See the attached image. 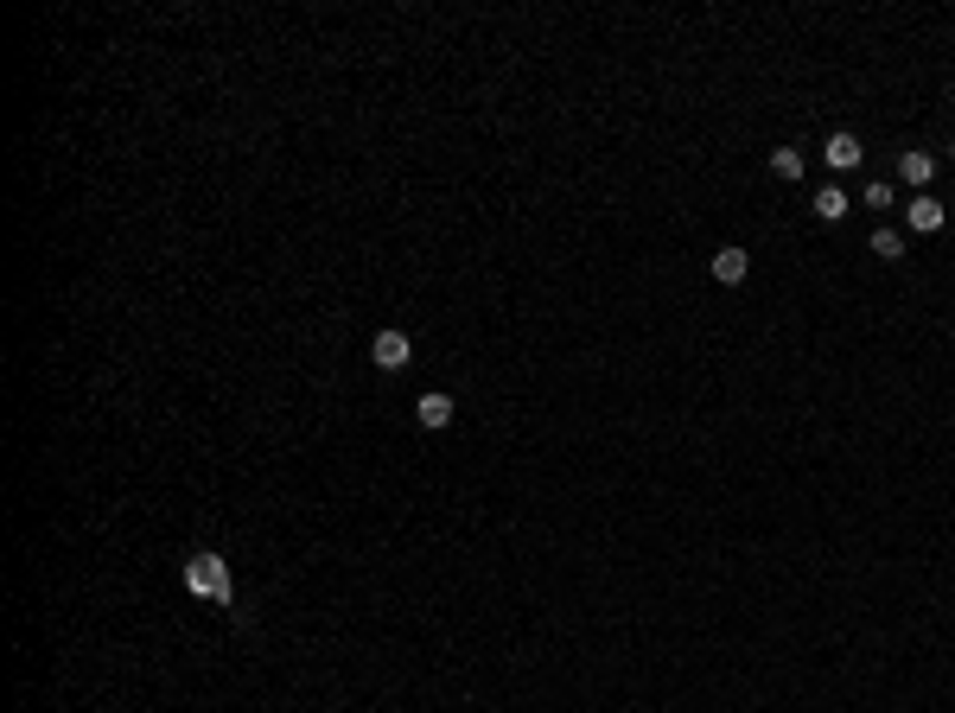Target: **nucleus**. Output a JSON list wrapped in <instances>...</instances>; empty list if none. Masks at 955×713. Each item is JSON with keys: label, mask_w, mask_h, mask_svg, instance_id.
Instances as JSON below:
<instances>
[{"label": "nucleus", "mask_w": 955, "mask_h": 713, "mask_svg": "<svg viewBox=\"0 0 955 713\" xmlns=\"http://www.w3.org/2000/svg\"><path fill=\"white\" fill-rule=\"evenodd\" d=\"M860 204H866V211H892V204H898V185H892V179H873V185L860 191Z\"/></svg>", "instance_id": "9d476101"}, {"label": "nucleus", "mask_w": 955, "mask_h": 713, "mask_svg": "<svg viewBox=\"0 0 955 713\" xmlns=\"http://www.w3.org/2000/svg\"><path fill=\"white\" fill-rule=\"evenodd\" d=\"M847 211H854V198H847L841 185H822V191H815V217H822V223H841Z\"/></svg>", "instance_id": "6e6552de"}, {"label": "nucleus", "mask_w": 955, "mask_h": 713, "mask_svg": "<svg viewBox=\"0 0 955 713\" xmlns=\"http://www.w3.org/2000/svg\"><path fill=\"white\" fill-rule=\"evenodd\" d=\"M771 172L796 185V179H803V147H771Z\"/></svg>", "instance_id": "1a4fd4ad"}, {"label": "nucleus", "mask_w": 955, "mask_h": 713, "mask_svg": "<svg viewBox=\"0 0 955 713\" xmlns=\"http://www.w3.org/2000/svg\"><path fill=\"white\" fill-rule=\"evenodd\" d=\"M873 255H879V262H905V236H898V230H873Z\"/></svg>", "instance_id": "9b49d317"}, {"label": "nucleus", "mask_w": 955, "mask_h": 713, "mask_svg": "<svg viewBox=\"0 0 955 713\" xmlns=\"http://www.w3.org/2000/svg\"><path fill=\"white\" fill-rule=\"evenodd\" d=\"M822 160H828V172H854L860 160H866V147H860V134H828V147H822Z\"/></svg>", "instance_id": "20e7f679"}, {"label": "nucleus", "mask_w": 955, "mask_h": 713, "mask_svg": "<svg viewBox=\"0 0 955 713\" xmlns=\"http://www.w3.org/2000/svg\"><path fill=\"white\" fill-rule=\"evenodd\" d=\"M949 153H955V141H949Z\"/></svg>", "instance_id": "f8f14e48"}, {"label": "nucleus", "mask_w": 955, "mask_h": 713, "mask_svg": "<svg viewBox=\"0 0 955 713\" xmlns=\"http://www.w3.org/2000/svg\"><path fill=\"white\" fill-rule=\"evenodd\" d=\"M370 363H376V370H408V363H414L408 332H395V325H389V332H376L370 338Z\"/></svg>", "instance_id": "f03ea898"}, {"label": "nucleus", "mask_w": 955, "mask_h": 713, "mask_svg": "<svg viewBox=\"0 0 955 713\" xmlns=\"http://www.w3.org/2000/svg\"><path fill=\"white\" fill-rule=\"evenodd\" d=\"M414 421H421L427 433H440V427H453V395H440V389H427L421 402H414Z\"/></svg>", "instance_id": "423d86ee"}, {"label": "nucleus", "mask_w": 955, "mask_h": 713, "mask_svg": "<svg viewBox=\"0 0 955 713\" xmlns=\"http://www.w3.org/2000/svg\"><path fill=\"white\" fill-rule=\"evenodd\" d=\"M179 580H185V593L211 599V605H223V612H236V580H230V561H223V554L198 548V554L179 567ZM236 624H242V612H236Z\"/></svg>", "instance_id": "f257e3e1"}, {"label": "nucleus", "mask_w": 955, "mask_h": 713, "mask_svg": "<svg viewBox=\"0 0 955 713\" xmlns=\"http://www.w3.org/2000/svg\"><path fill=\"white\" fill-rule=\"evenodd\" d=\"M943 217H949L943 198H930V191H917V198L905 204V223H911L917 236H936V230H943Z\"/></svg>", "instance_id": "7ed1b4c3"}, {"label": "nucleus", "mask_w": 955, "mask_h": 713, "mask_svg": "<svg viewBox=\"0 0 955 713\" xmlns=\"http://www.w3.org/2000/svg\"><path fill=\"white\" fill-rule=\"evenodd\" d=\"M898 179H905V185H917V191H930V179H936V160H930V153H898Z\"/></svg>", "instance_id": "0eeeda50"}, {"label": "nucleus", "mask_w": 955, "mask_h": 713, "mask_svg": "<svg viewBox=\"0 0 955 713\" xmlns=\"http://www.w3.org/2000/svg\"><path fill=\"white\" fill-rule=\"evenodd\" d=\"M745 274H752V255H745L739 242H726V249H714V281H720V287H739Z\"/></svg>", "instance_id": "39448f33"}]
</instances>
